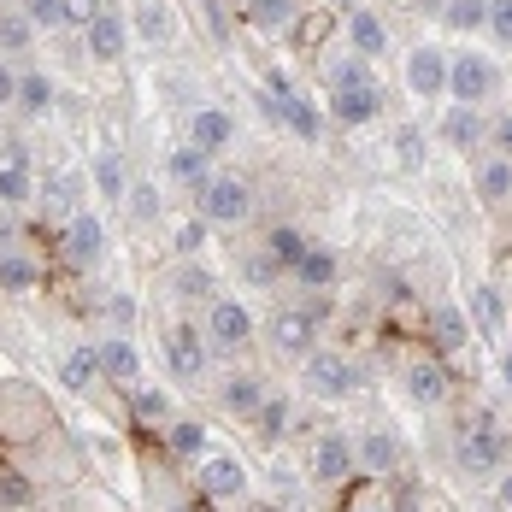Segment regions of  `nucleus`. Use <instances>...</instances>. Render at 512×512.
<instances>
[{"label":"nucleus","instance_id":"a19ab883","mask_svg":"<svg viewBox=\"0 0 512 512\" xmlns=\"http://www.w3.org/2000/svg\"><path fill=\"white\" fill-rule=\"evenodd\" d=\"M171 289H177V301H212V271H201V265H183Z\"/></svg>","mask_w":512,"mask_h":512},{"label":"nucleus","instance_id":"473e14b6","mask_svg":"<svg viewBox=\"0 0 512 512\" xmlns=\"http://www.w3.org/2000/svg\"><path fill=\"white\" fill-rule=\"evenodd\" d=\"M430 330H436V342H442V348H465L471 318H465L460 307H436V312H430Z\"/></svg>","mask_w":512,"mask_h":512},{"label":"nucleus","instance_id":"2eb2a0df","mask_svg":"<svg viewBox=\"0 0 512 512\" xmlns=\"http://www.w3.org/2000/svg\"><path fill=\"white\" fill-rule=\"evenodd\" d=\"M407 89H412V95H448V59H442L436 48H412Z\"/></svg>","mask_w":512,"mask_h":512},{"label":"nucleus","instance_id":"e433bc0d","mask_svg":"<svg viewBox=\"0 0 512 512\" xmlns=\"http://www.w3.org/2000/svg\"><path fill=\"white\" fill-rule=\"evenodd\" d=\"M30 42H36L30 12H0V53H24Z\"/></svg>","mask_w":512,"mask_h":512},{"label":"nucleus","instance_id":"0eeeda50","mask_svg":"<svg viewBox=\"0 0 512 512\" xmlns=\"http://www.w3.org/2000/svg\"><path fill=\"white\" fill-rule=\"evenodd\" d=\"M65 259L71 265H95V259L106 254V224L101 218H89V212H71V224H65Z\"/></svg>","mask_w":512,"mask_h":512},{"label":"nucleus","instance_id":"f3484780","mask_svg":"<svg viewBox=\"0 0 512 512\" xmlns=\"http://www.w3.org/2000/svg\"><path fill=\"white\" fill-rule=\"evenodd\" d=\"M101 371L112 377V383H142V354H136V342L130 336H106L101 342Z\"/></svg>","mask_w":512,"mask_h":512},{"label":"nucleus","instance_id":"6e6552de","mask_svg":"<svg viewBox=\"0 0 512 512\" xmlns=\"http://www.w3.org/2000/svg\"><path fill=\"white\" fill-rule=\"evenodd\" d=\"M201 489L212 501H236L242 489H248V465L236 460V454H206L201 460Z\"/></svg>","mask_w":512,"mask_h":512},{"label":"nucleus","instance_id":"864d4df0","mask_svg":"<svg viewBox=\"0 0 512 512\" xmlns=\"http://www.w3.org/2000/svg\"><path fill=\"white\" fill-rule=\"evenodd\" d=\"M489 136H495V148H501V154L512 159V118H501V124H495V130H489Z\"/></svg>","mask_w":512,"mask_h":512},{"label":"nucleus","instance_id":"a18cd8bd","mask_svg":"<svg viewBox=\"0 0 512 512\" xmlns=\"http://www.w3.org/2000/svg\"><path fill=\"white\" fill-rule=\"evenodd\" d=\"M24 12H30V24H36V30L65 24V0H24Z\"/></svg>","mask_w":512,"mask_h":512},{"label":"nucleus","instance_id":"09e8293b","mask_svg":"<svg viewBox=\"0 0 512 512\" xmlns=\"http://www.w3.org/2000/svg\"><path fill=\"white\" fill-rule=\"evenodd\" d=\"M395 154L407 159V165H424V136H418V130H395Z\"/></svg>","mask_w":512,"mask_h":512},{"label":"nucleus","instance_id":"4c0bfd02","mask_svg":"<svg viewBox=\"0 0 512 512\" xmlns=\"http://www.w3.org/2000/svg\"><path fill=\"white\" fill-rule=\"evenodd\" d=\"M130 412H136V418H142V424H159V430H165V424H171V401H165V395H159V389H142V383H136V389H130Z\"/></svg>","mask_w":512,"mask_h":512},{"label":"nucleus","instance_id":"2f4dec72","mask_svg":"<svg viewBox=\"0 0 512 512\" xmlns=\"http://www.w3.org/2000/svg\"><path fill=\"white\" fill-rule=\"evenodd\" d=\"M95 189H101L106 201H124V195H130V171H124V159L118 154L95 159Z\"/></svg>","mask_w":512,"mask_h":512},{"label":"nucleus","instance_id":"49530a36","mask_svg":"<svg viewBox=\"0 0 512 512\" xmlns=\"http://www.w3.org/2000/svg\"><path fill=\"white\" fill-rule=\"evenodd\" d=\"M177 254H201V242H206V218H189V224H177Z\"/></svg>","mask_w":512,"mask_h":512},{"label":"nucleus","instance_id":"39448f33","mask_svg":"<svg viewBox=\"0 0 512 512\" xmlns=\"http://www.w3.org/2000/svg\"><path fill=\"white\" fill-rule=\"evenodd\" d=\"M448 95L460 106H477L495 95V65L483 59V53H460V59H448Z\"/></svg>","mask_w":512,"mask_h":512},{"label":"nucleus","instance_id":"ea45409f","mask_svg":"<svg viewBox=\"0 0 512 512\" xmlns=\"http://www.w3.org/2000/svg\"><path fill=\"white\" fill-rule=\"evenodd\" d=\"M30 501H36L30 477H24V471H0V512H24Z\"/></svg>","mask_w":512,"mask_h":512},{"label":"nucleus","instance_id":"7c9ffc66","mask_svg":"<svg viewBox=\"0 0 512 512\" xmlns=\"http://www.w3.org/2000/svg\"><path fill=\"white\" fill-rule=\"evenodd\" d=\"M165 448L183 454V460H195V454L206 448V430L195 424V418H171V424H165Z\"/></svg>","mask_w":512,"mask_h":512},{"label":"nucleus","instance_id":"79ce46f5","mask_svg":"<svg viewBox=\"0 0 512 512\" xmlns=\"http://www.w3.org/2000/svg\"><path fill=\"white\" fill-rule=\"evenodd\" d=\"M77 201H83V177H77V171H59L48 183V206H65V212H71Z\"/></svg>","mask_w":512,"mask_h":512},{"label":"nucleus","instance_id":"7ed1b4c3","mask_svg":"<svg viewBox=\"0 0 512 512\" xmlns=\"http://www.w3.org/2000/svg\"><path fill=\"white\" fill-rule=\"evenodd\" d=\"M265 112H271V118H283V124H289L301 142H318V136H324V118H318V106H312L307 95H295L283 77L265 89Z\"/></svg>","mask_w":512,"mask_h":512},{"label":"nucleus","instance_id":"cd10ccee","mask_svg":"<svg viewBox=\"0 0 512 512\" xmlns=\"http://www.w3.org/2000/svg\"><path fill=\"white\" fill-rule=\"evenodd\" d=\"M477 195H483L489 206H501V201L512 195V159H507V154H501V159H489V165L477 171Z\"/></svg>","mask_w":512,"mask_h":512},{"label":"nucleus","instance_id":"20e7f679","mask_svg":"<svg viewBox=\"0 0 512 512\" xmlns=\"http://www.w3.org/2000/svg\"><path fill=\"white\" fill-rule=\"evenodd\" d=\"M307 389L318 395V401H348L359 389V377H354V365L342 354H324V348H312L307 354Z\"/></svg>","mask_w":512,"mask_h":512},{"label":"nucleus","instance_id":"bb28decb","mask_svg":"<svg viewBox=\"0 0 512 512\" xmlns=\"http://www.w3.org/2000/svg\"><path fill=\"white\" fill-rule=\"evenodd\" d=\"M136 36H142L148 48H165V42H171V12H165L159 0H136Z\"/></svg>","mask_w":512,"mask_h":512},{"label":"nucleus","instance_id":"393cba45","mask_svg":"<svg viewBox=\"0 0 512 512\" xmlns=\"http://www.w3.org/2000/svg\"><path fill=\"white\" fill-rule=\"evenodd\" d=\"M206 148H195V142H183L177 154L165 159V171H171V183H183V189H201L206 177H212V165H206Z\"/></svg>","mask_w":512,"mask_h":512},{"label":"nucleus","instance_id":"412c9836","mask_svg":"<svg viewBox=\"0 0 512 512\" xmlns=\"http://www.w3.org/2000/svg\"><path fill=\"white\" fill-rule=\"evenodd\" d=\"M483 136H489V124L477 118V106H460V101H454V112L442 118V142H448V148H460V154H465V148H477Z\"/></svg>","mask_w":512,"mask_h":512},{"label":"nucleus","instance_id":"ddd939ff","mask_svg":"<svg viewBox=\"0 0 512 512\" xmlns=\"http://www.w3.org/2000/svg\"><path fill=\"white\" fill-rule=\"evenodd\" d=\"M83 48L95 53V59H118V53L130 48V24H124L118 12H101V18H89V24H83Z\"/></svg>","mask_w":512,"mask_h":512},{"label":"nucleus","instance_id":"c03bdc74","mask_svg":"<svg viewBox=\"0 0 512 512\" xmlns=\"http://www.w3.org/2000/svg\"><path fill=\"white\" fill-rule=\"evenodd\" d=\"M259 430H265V436L289 430V401H283V395H265V407H259Z\"/></svg>","mask_w":512,"mask_h":512},{"label":"nucleus","instance_id":"a878e982","mask_svg":"<svg viewBox=\"0 0 512 512\" xmlns=\"http://www.w3.org/2000/svg\"><path fill=\"white\" fill-rule=\"evenodd\" d=\"M42 283V265L30 254H0V295H30Z\"/></svg>","mask_w":512,"mask_h":512},{"label":"nucleus","instance_id":"9d476101","mask_svg":"<svg viewBox=\"0 0 512 512\" xmlns=\"http://www.w3.org/2000/svg\"><path fill=\"white\" fill-rule=\"evenodd\" d=\"M271 342H277V354L307 359L312 348H318V318H312V312H277V324H271Z\"/></svg>","mask_w":512,"mask_h":512},{"label":"nucleus","instance_id":"f8f14e48","mask_svg":"<svg viewBox=\"0 0 512 512\" xmlns=\"http://www.w3.org/2000/svg\"><path fill=\"white\" fill-rule=\"evenodd\" d=\"M189 142L206 148V154H224V148L236 142V118H230L224 106H201V112L189 118Z\"/></svg>","mask_w":512,"mask_h":512},{"label":"nucleus","instance_id":"c756f323","mask_svg":"<svg viewBox=\"0 0 512 512\" xmlns=\"http://www.w3.org/2000/svg\"><path fill=\"white\" fill-rule=\"evenodd\" d=\"M442 24L448 30H465V36L471 30H489V0H448L442 6Z\"/></svg>","mask_w":512,"mask_h":512},{"label":"nucleus","instance_id":"bf43d9fd","mask_svg":"<svg viewBox=\"0 0 512 512\" xmlns=\"http://www.w3.org/2000/svg\"><path fill=\"white\" fill-rule=\"evenodd\" d=\"M177 512H195V507H177Z\"/></svg>","mask_w":512,"mask_h":512},{"label":"nucleus","instance_id":"aec40b11","mask_svg":"<svg viewBox=\"0 0 512 512\" xmlns=\"http://www.w3.org/2000/svg\"><path fill=\"white\" fill-rule=\"evenodd\" d=\"M354 454H359V471H371V477L401 471V442H395L389 430H365V442H359Z\"/></svg>","mask_w":512,"mask_h":512},{"label":"nucleus","instance_id":"8fccbe9b","mask_svg":"<svg viewBox=\"0 0 512 512\" xmlns=\"http://www.w3.org/2000/svg\"><path fill=\"white\" fill-rule=\"evenodd\" d=\"M389 512H424V489L418 483H395V501H389Z\"/></svg>","mask_w":512,"mask_h":512},{"label":"nucleus","instance_id":"de8ad7c7","mask_svg":"<svg viewBox=\"0 0 512 512\" xmlns=\"http://www.w3.org/2000/svg\"><path fill=\"white\" fill-rule=\"evenodd\" d=\"M489 30H495V42L512 48V0H489Z\"/></svg>","mask_w":512,"mask_h":512},{"label":"nucleus","instance_id":"4d7b16f0","mask_svg":"<svg viewBox=\"0 0 512 512\" xmlns=\"http://www.w3.org/2000/svg\"><path fill=\"white\" fill-rule=\"evenodd\" d=\"M501 389H507V395H512V354L501 359Z\"/></svg>","mask_w":512,"mask_h":512},{"label":"nucleus","instance_id":"13d9d810","mask_svg":"<svg viewBox=\"0 0 512 512\" xmlns=\"http://www.w3.org/2000/svg\"><path fill=\"white\" fill-rule=\"evenodd\" d=\"M359 512H389V507H359Z\"/></svg>","mask_w":512,"mask_h":512},{"label":"nucleus","instance_id":"3c124183","mask_svg":"<svg viewBox=\"0 0 512 512\" xmlns=\"http://www.w3.org/2000/svg\"><path fill=\"white\" fill-rule=\"evenodd\" d=\"M106 6L101 0H65V24H89V18H101Z\"/></svg>","mask_w":512,"mask_h":512},{"label":"nucleus","instance_id":"72a5a7b5","mask_svg":"<svg viewBox=\"0 0 512 512\" xmlns=\"http://www.w3.org/2000/svg\"><path fill=\"white\" fill-rule=\"evenodd\" d=\"M295 12H301V0H248V18L259 30H289Z\"/></svg>","mask_w":512,"mask_h":512},{"label":"nucleus","instance_id":"a211bd4d","mask_svg":"<svg viewBox=\"0 0 512 512\" xmlns=\"http://www.w3.org/2000/svg\"><path fill=\"white\" fill-rule=\"evenodd\" d=\"M348 48H354L359 59H377V53L389 48V24H383L377 12L354 6V12H348Z\"/></svg>","mask_w":512,"mask_h":512},{"label":"nucleus","instance_id":"58836bf2","mask_svg":"<svg viewBox=\"0 0 512 512\" xmlns=\"http://www.w3.org/2000/svg\"><path fill=\"white\" fill-rule=\"evenodd\" d=\"M30 189H36V183H30V171H24V165H12V159H0V206H24V201H30Z\"/></svg>","mask_w":512,"mask_h":512},{"label":"nucleus","instance_id":"b1692460","mask_svg":"<svg viewBox=\"0 0 512 512\" xmlns=\"http://www.w3.org/2000/svg\"><path fill=\"white\" fill-rule=\"evenodd\" d=\"M471 330H483V336H501V330H507V301H501L489 283L471 289Z\"/></svg>","mask_w":512,"mask_h":512},{"label":"nucleus","instance_id":"c85d7f7f","mask_svg":"<svg viewBox=\"0 0 512 512\" xmlns=\"http://www.w3.org/2000/svg\"><path fill=\"white\" fill-rule=\"evenodd\" d=\"M18 112H24V118H42V112H48L53 106V83L48 77H42V71H30V77H18Z\"/></svg>","mask_w":512,"mask_h":512},{"label":"nucleus","instance_id":"f257e3e1","mask_svg":"<svg viewBox=\"0 0 512 512\" xmlns=\"http://www.w3.org/2000/svg\"><path fill=\"white\" fill-rule=\"evenodd\" d=\"M460 465L471 477H495V471L507 465V436H501L495 418H477V424L460 430Z\"/></svg>","mask_w":512,"mask_h":512},{"label":"nucleus","instance_id":"6e6d98bb","mask_svg":"<svg viewBox=\"0 0 512 512\" xmlns=\"http://www.w3.org/2000/svg\"><path fill=\"white\" fill-rule=\"evenodd\" d=\"M495 495H501V512H512V471L501 477V489H495Z\"/></svg>","mask_w":512,"mask_h":512},{"label":"nucleus","instance_id":"423d86ee","mask_svg":"<svg viewBox=\"0 0 512 512\" xmlns=\"http://www.w3.org/2000/svg\"><path fill=\"white\" fill-rule=\"evenodd\" d=\"M206 336L230 354V348H242V342L254 336V312L242 307V301H212V312H206Z\"/></svg>","mask_w":512,"mask_h":512},{"label":"nucleus","instance_id":"37998d69","mask_svg":"<svg viewBox=\"0 0 512 512\" xmlns=\"http://www.w3.org/2000/svg\"><path fill=\"white\" fill-rule=\"evenodd\" d=\"M124 201H130V218H142V224H154V218H159V195L148 189V183H130V195H124Z\"/></svg>","mask_w":512,"mask_h":512},{"label":"nucleus","instance_id":"dca6fc26","mask_svg":"<svg viewBox=\"0 0 512 512\" xmlns=\"http://www.w3.org/2000/svg\"><path fill=\"white\" fill-rule=\"evenodd\" d=\"M407 395L418 407H442V401H448V371H442L436 359H412L407 365Z\"/></svg>","mask_w":512,"mask_h":512},{"label":"nucleus","instance_id":"603ef678","mask_svg":"<svg viewBox=\"0 0 512 512\" xmlns=\"http://www.w3.org/2000/svg\"><path fill=\"white\" fill-rule=\"evenodd\" d=\"M12 101H18V77H12V65L0 59V112H6Z\"/></svg>","mask_w":512,"mask_h":512},{"label":"nucleus","instance_id":"5701e85b","mask_svg":"<svg viewBox=\"0 0 512 512\" xmlns=\"http://www.w3.org/2000/svg\"><path fill=\"white\" fill-rule=\"evenodd\" d=\"M224 407L236 412V418H259V407H265V383H259L254 371H236V377L224 383Z\"/></svg>","mask_w":512,"mask_h":512},{"label":"nucleus","instance_id":"f03ea898","mask_svg":"<svg viewBox=\"0 0 512 512\" xmlns=\"http://www.w3.org/2000/svg\"><path fill=\"white\" fill-rule=\"evenodd\" d=\"M195 201H201L206 224H242L254 212V189L242 177H206L201 189H195Z\"/></svg>","mask_w":512,"mask_h":512},{"label":"nucleus","instance_id":"c9c22d12","mask_svg":"<svg viewBox=\"0 0 512 512\" xmlns=\"http://www.w3.org/2000/svg\"><path fill=\"white\" fill-rule=\"evenodd\" d=\"M324 83H330V89H359V83H371V59H359V53L330 59V65H324Z\"/></svg>","mask_w":512,"mask_h":512},{"label":"nucleus","instance_id":"5fc2aeb1","mask_svg":"<svg viewBox=\"0 0 512 512\" xmlns=\"http://www.w3.org/2000/svg\"><path fill=\"white\" fill-rule=\"evenodd\" d=\"M112 318H118V324H130V318H136V301H130V295H118V301H112Z\"/></svg>","mask_w":512,"mask_h":512},{"label":"nucleus","instance_id":"4468645a","mask_svg":"<svg viewBox=\"0 0 512 512\" xmlns=\"http://www.w3.org/2000/svg\"><path fill=\"white\" fill-rule=\"evenodd\" d=\"M330 112H336V124H371V118L383 112V95H377V83H359V89H330Z\"/></svg>","mask_w":512,"mask_h":512},{"label":"nucleus","instance_id":"4be33fe9","mask_svg":"<svg viewBox=\"0 0 512 512\" xmlns=\"http://www.w3.org/2000/svg\"><path fill=\"white\" fill-rule=\"evenodd\" d=\"M307 236H301V230H295V224H277V230H271V236H265V254L277 259V271H289V277H295V271H301V259H307Z\"/></svg>","mask_w":512,"mask_h":512},{"label":"nucleus","instance_id":"f704fd0d","mask_svg":"<svg viewBox=\"0 0 512 512\" xmlns=\"http://www.w3.org/2000/svg\"><path fill=\"white\" fill-rule=\"evenodd\" d=\"M295 283H307V289H330V283H336V254H330V248H307L301 271H295Z\"/></svg>","mask_w":512,"mask_h":512},{"label":"nucleus","instance_id":"1a4fd4ad","mask_svg":"<svg viewBox=\"0 0 512 512\" xmlns=\"http://www.w3.org/2000/svg\"><path fill=\"white\" fill-rule=\"evenodd\" d=\"M165 359H171V371H177V377H201V371H206V336L195 330V324L165 330Z\"/></svg>","mask_w":512,"mask_h":512},{"label":"nucleus","instance_id":"6ab92c4d","mask_svg":"<svg viewBox=\"0 0 512 512\" xmlns=\"http://www.w3.org/2000/svg\"><path fill=\"white\" fill-rule=\"evenodd\" d=\"M101 348H71V354L59 359V383L71 389V395H89L95 383H101Z\"/></svg>","mask_w":512,"mask_h":512},{"label":"nucleus","instance_id":"9b49d317","mask_svg":"<svg viewBox=\"0 0 512 512\" xmlns=\"http://www.w3.org/2000/svg\"><path fill=\"white\" fill-rule=\"evenodd\" d=\"M354 442L348 436H318V448H312V477L318 483H342V477H354Z\"/></svg>","mask_w":512,"mask_h":512}]
</instances>
